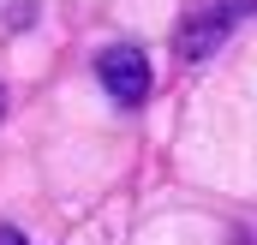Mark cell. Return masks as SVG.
<instances>
[{
  "label": "cell",
  "mask_w": 257,
  "mask_h": 245,
  "mask_svg": "<svg viewBox=\"0 0 257 245\" xmlns=\"http://www.w3.org/2000/svg\"><path fill=\"white\" fill-rule=\"evenodd\" d=\"M0 18H12V24H30V18H36V0H0Z\"/></svg>",
  "instance_id": "obj_3"
},
{
  "label": "cell",
  "mask_w": 257,
  "mask_h": 245,
  "mask_svg": "<svg viewBox=\"0 0 257 245\" xmlns=\"http://www.w3.org/2000/svg\"><path fill=\"white\" fill-rule=\"evenodd\" d=\"M96 78H102V90H108L114 102H144V96H150V54H138V48H108V54H96Z\"/></svg>",
  "instance_id": "obj_2"
},
{
  "label": "cell",
  "mask_w": 257,
  "mask_h": 245,
  "mask_svg": "<svg viewBox=\"0 0 257 245\" xmlns=\"http://www.w3.org/2000/svg\"><path fill=\"white\" fill-rule=\"evenodd\" d=\"M251 12H257V0H215L209 12H197V18L180 24V54H186V60H209V54L233 36V24L251 18Z\"/></svg>",
  "instance_id": "obj_1"
},
{
  "label": "cell",
  "mask_w": 257,
  "mask_h": 245,
  "mask_svg": "<svg viewBox=\"0 0 257 245\" xmlns=\"http://www.w3.org/2000/svg\"><path fill=\"white\" fill-rule=\"evenodd\" d=\"M0 245H24V233H12V227H0Z\"/></svg>",
  "instance_id": "obj_4"
},
{
  "label": "cell",
  "mask_w": 257,
  "mask_h": 245,
  "mask_svg": "<svg viewBox=\"0 0 257 245\" xmlns=\"http://www.w3.org/2000/svg\"><path fill=\"white\" fill-rule=\"evenodd\" d=\"M0 120H6V84H0Z\"/></svg>",
  "instance_id": "obj_5"
}]
</instances>
